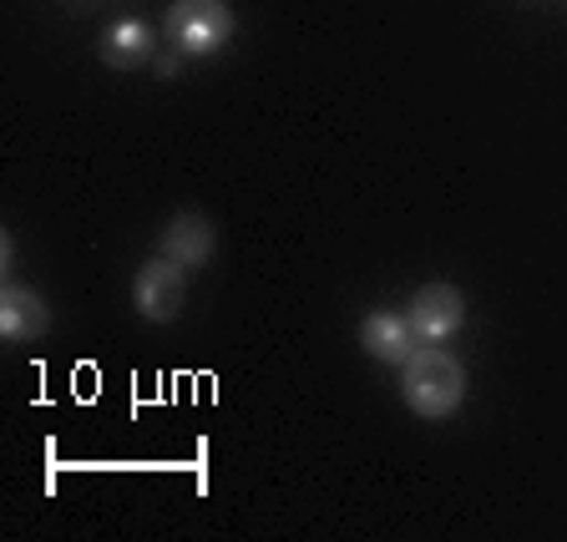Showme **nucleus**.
Masks as SVG:
<instances>
[{"instance_id":"f257e3e1","label":"nucleus","mask_w":567,"mask_h":542,"mask_svg":"<svg viewBox=\"0 0 567 542\" xmlns=\"http://www.w3.org/2000/svg\"><path fill=\"white\" fill-rule=\"evenodd\" d=\"M401 390L415 416L446 421V416H456L461 401H466V366L451 360L441 345H425V350H415L401 366Z\"/></svg>"},{"instance_id":"f03ea898","label":"nucleus","mask_w":567,"mask_h":542,"mask_svg":"<svg viewBox=\"0 0 567 542\" xmlns=\"http://www.w3.org/2000/svg\"><path fill=\"white\" fill-rule=\"evenodd\" d=\"M234 35V11L228 0H177L167 11V41L177 57H213Z\"/></svg>"},{"instance_id":"7ed1b4c3","label":"nucleus","mask_w":567,"mask_h":542,"mask_svg":"<svg viewBox=\"0 0 567 542\" xmlns=\"http://www.w3.org/2000/svg\"><path fill=\"white\" fill-rule=\"evenodd\" d=\"M183 299H188V264L167 259V254H157L153 264H142L137 279H132V305H137L142 319H153V325L173 319L183 309Z\"/></svg>"},{"instance_id":"20e7f679","label":"nucleus","mask_w":567,"mask_h":542,"mask_svg":"<svg viewBox=\"0 0 567 542\" xmlns=\"http://www.w3.org/2000/svg\"><path fill=\"white\" fill-rule=\"evenodd\" d=\"M405 319H411L415 340L441 345V340H451V335L461 330V319H466V299H461L456 284H425V289H415L411 315Z\"/></svg>"},{"instance_id":"39448f33","label":"nucleus","mask_w":567,"mask_h":542,"mask_svg":"<svg viewBox=\"0 0 567 542\" xmlns=\"http://www.w3.org/2000/svg\"><path fill=\"white\" fill-rule=\"evenodd\" d=\"M360 345H365L375 360H385V366H405L415 355V330H411V319L375 309V315L360 319Z\"/></svg>"},{"instance_id":"423d86ee","label":"nucleus","mask_w":567,"mask_h":542,"mask_svg":"<svg viewBox=\"0 0 567 542\" xmlns=\"http://www.w3.org/2000/svg\"><path fill=\"white\" fill-rule=\"evenodd\" d=\"M213 248H218V234H213V224L203 213H177L173 224L163 228V254L177 264H188V269L208 264Z\"/></svg>"},{"instance_id":"0eeeda50","label":"nucleus","mask_w":567,"mask_h":542,"mask_svg":"<svg viewBox=\"0 0 567 542\" xmlns=\"http://www.w3.org/2000/svg\"><path fill=\"white\" fill-rule=\"evenodd\" d=\"M47 325H51L47 305L25 284H6V295H0V340H35Z\"/></svg>"},{"instance_id":"6e6552de","label":"nucleus","mask_w":567,"mask_h":542,"mask_svg":"<svg viewBox=\"0 0 567 542\" xmlns=\"http://www.w3.org/2000/svg\"><path fill=\"white\" fill-rule=\"evenodd\" d=\"M153 57V25L147 21H117L102 35V61L117 71H132Z\"/></svg>"},{"instance_id":"1a4fd4ad","label":"nucleus","mask_w":567,"mask_h":542,"mask_svg":"<svg viewBox=\"0 0 567 542\" xmlns=\"http://www.w3.org/2000/svg\"><path fill=\"white\" fill-rule=\"evenodd\" d=\"M157 76H163V82H167V76H177V57H163V61H157Z\"/></svg>"}]
</instances>
